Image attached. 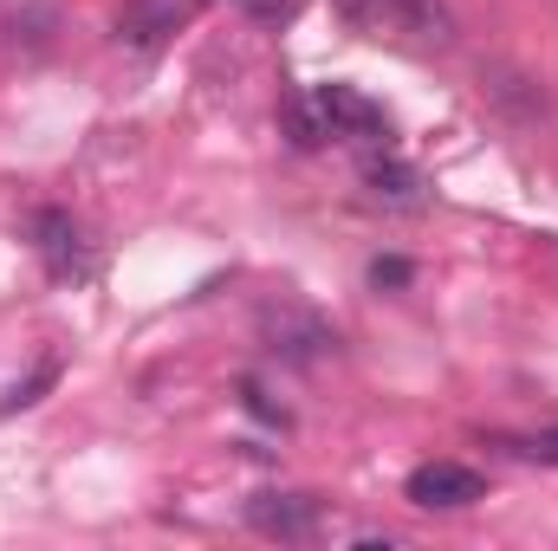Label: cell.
Listing matches in <instances>:
<instances>
[{"label": "cell", "mask_w": 558, "mask_h": 551, "mask_svg": "<svg viewBox=\"0 0 558 551\" xmlns=\"http://www.w3.org/2000/svg\"><path fill=\"white\" fill-rule=\"evenodd\" d=\"M357 33H403V39H416V46H454V13H448V0H331Z\"/></svg>", "instance_id": "cell-1"}, {"label": "cell", "mask_w": 558, "mask_h": 551, "mask_svg": "<svg viewBox=\"0 0 558 551\" xmlns=\"http://www.w3.org/2000/svg\"><path fill=\"white\" fill-rule=\"evenodd\" d=\"M403 493H410V506H422V513H461V506L487 500V480L468 461H422Z\"/></svg>", "instance_id": "cell-2"}, {"label": "cell", "mask_w": 558, "mask_h": 551, "mask_svg": "<svg viewBox=\"0 0 558 551\" xmlns=\"http://www.w3.org/2000/svg\"><path fill=\"white\" fill-rule=\"evenodd\" d=\"M247 526H254L260 539H279V546H312V539H325V513H318V500H305V493H260V500H247Z\"/></svg>", "instance_id": "cell-3"}, {"label": "cell", "mask_w": 558, "mask_h": 551, "mask_svg": "<svg viewBox=\"0 0 558 551\" xmlns=\"http://www.w3.org/2000/svg\"><path fill=\"white\" fill-rule=\"evenodd\" d=\"M312 98H318V111H325V124H331V143H384L390 137L384 111H377L364 91H351V85H318Z\"/></svg>", "instance_id": "cell-4"}, {"label": "cell", "mask_w": 558, "mask_h": 551, "mask_svg": "<svg viewBox=\"0 0 558 551\" xmlns=\"http://www.w3.org/2000/svg\"><path fill=\"white\" fill-rule=\"evenodd\" d=\"M33 247H39V260L59 279L85 273V241H78V221H72L65 208H39V215H33Z\"/></svg>", "instance_id": "cell-5"}, {"label": "cell", "mask_w": 558, "mask_h": 551, "mask_svg": "<svg viewBox=\"0 0 558 551\" xmlns=\"http://www.w3.org/2000/svg\"><path fill=\"white\" fill-rule=\"evenodd\" d=\"M364 188H371V201H384V208H422V175L403 156H371V162H364Z\"/></svg>", "instance_id": "cell-6"}, {"label": "cell", "mask_w": 558, "mask_h": 551, "mask_svg": "<svg viewBox=\"0 0 558 551\" xmlns=\"http://www.w3.org/2000/svg\"><path fill=\"white\" fill-rule=\"evenodd\" d=\"M286 137H292V149H325L331 143V124H325V111H318L312 91L286 105Z\"/></svg>", "instance_id": "cell-7"}, {"label": "cell", "mask_w": 558, "mask_h": 551, "mask_svg": "<svg viewBox=\"0 0 558 551\" xmlns=\"http://www.w3.org/2000/svg\"><path fill=\"white\" fill-rule=\"evenodd\" d=\"M52 383H59V357H39V370H33L26 383H13V390L0 396V415H13V409H33V403H39V396H46Z\"/></svg>", "instance_id": "cell-8"}, {"label": "cell", "mask_w": 558, "mask_h": 551, "mask_svg": "<svg viewBox=\"0 0 558 551\" xmlns=\"http://www.w3.org/2000/svg\"><path fill=\"white\" fill-rule=\"evenodd\" d=\"M500 448H513V454L533 461V467H558V428H539V434H500Z\"/></svg>", "instance_id": "cell-9"}, {"label": "cell", "mask_w": 558, "mask_h": 551, "mask_svg": "<svg viewBox=\"0 0 558 551\" xmlns=\"http://www.w3.org/2000/svg\"><path fill=\"white\" fill-rule=\"evenodd\" d=\"M175 20H182L175 7H131V13H124V33H131L137 46H156V33H149V26H175Z\"/></svg>", "instance_id": "cell-10"}, {"label": "cell", "mask_w": 558, "mask_h": 551, "mask_svg": "<svg viewBox=\"0 0 558 551\" xmlns=\"http://www.w3.org/2000/svg\"><path fill=\"white\" fill-rule=\"evenodd\" d=\"M371 285H377V292H384V285H390V292L410 285V260H371Z\"/></svg>", "instance_id": "cell-11"}]
</instances>
